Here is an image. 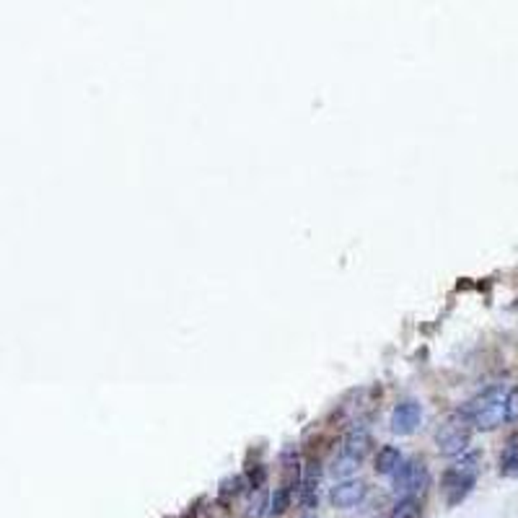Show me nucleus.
<instances>
[{"label":"nucleus","instance_id":"obj_3","mask_svg":"<svg viewBox=\"0 0 518 518\" xmlns=\"http://www.w3.org/2000/svg\"><path fill=\"white\" fill-rule=\"evenodd\" d=\"M469 440H472V423L462 412H456L454 418H448L435 430V446L443 456H462L469 448Z\"/></svg>","mask_w":518,"mask_h":518},{"label":"nucleus","instance_id":"obj_9","mask_svg":"<svg viewBox=\"0 0 518 518\" xmlns=\"http://www.w3.org/2000/svg\"><path fill=\"white\" fill-rule=\"evenodd\" d=\"M405 462V456L397 446H381L376 454V475H394L399 469V464Z\"/></svg>","mask_w":518,"mask_h":518},{"label":"nucleus","instance_id":"obj_8","mask_svg":"<svg viewBox=\"0 0 518 518\" xmlns=\"http://www.w3.org/2000/svg\"><path fill=\"white\" fill-rule=\"evenodd\" d=\"M368 451H371V433L366 428H353L348 433V438H345V443H342V454H348V456H353V459H358V462H363Z\"/></svg>","mask_w":518,"mask_h":518},{"label":"nucleus","instance_id":"obj_15","mask_svg":"<svg viewBox=\"0 0 518 518\" xmlns=\"http://www.w3.org/2000/svg\"><path fill=\"white\" fill-rule=\"evenodd\" d=\"M247 482L252 490H262L264 482H267V469H264L262 464H252V467L247 469Z\"/></svg>","mask_w":518,"mask_h":518},{"label":"nucleus","instance_id":"obj_1","mask_svg":"<svg viewBox=\"0 0 518 518\" xmlns=\"http://www.w3.org/2000/svg\"><path fill=\"white\" fill-rule=\"evenodd\" d=\"M508 397H511V386L495 383L472 397L462 407V415L477 428V430H495V428L511 423V410H508Z\"/></svg>","mask_w":518,"mask_h":518},{"label":"nucleus","instance_id":"obj_14","mask_svg":"<svg viewBox=\"0 0 518 518\" xmlns=\"http://www.w3.org/2000/svg\"><path fill=\"white\" fill-rule=\"evenodd\" d=\"M363 462H358V459H353V456H348V454H342L340 451V456L334 459V464H332V472H334V477H342V480H348L353 472H358V467H361Z\"/></svg>","mask_w":518,"mask_h":518},{"label":"nucleus","instance_id":"obj_2","mask_svg":"<svg viewBox=\"0 0 518 518\" xmlns=\"http://www.w3.org/2000/svg\"><path fill=\"white\" fill-rule=\"evenodd\" d=\"M477 477H480V454L472 451V454H462V459L443 472V495H446V505L454 508V505L464 503L469 497V492L475 490Z\"/></svg>","mask_w":518,"mask_h":518},{"label":"nucleus","instance_id":"obj_4","mask_svg":"<svg viewBox=\"0 0 518 518\" xmlns=\"http://www.w3.org/2000/svg\"><path fill=\"white\" fill-rule=\"evenodd\" d=\"M430 482V472H428L425 462L420 459H410L402 462L399 469L391 475V487L397 497H418V492H423Z\"/></svg>","mask_w":518,"mask_h":518},{"label":"nucleus","instance_id":"obj_12","mask_svg":"<svg viewBox=\"0 0 518 518\" xmlns=\"http://www.w3.org/2000/svg\"><path fill=\"white\" fill-rule=\"evenodd\" d=\"M244 487H247V480L244 477H228V480H223L220 482V490H218V495H220V500L223 503H228V500H234V497H239L244 492Z\"/></svg>","mask_w":518,"mask_h":518},{"label":"nucleus","instance_id":"obj_11","mask_svg":"<svg viewBox=\"0 0 518 518\" xmlns=\"http://www.w3.org/2000/svg\"><path fill=\"white\" fill-rule=\"evenodd\" d=\"M291 500H293V490L288 485H280L270 497V516H283L288 508H291Z\"/></svg>","mask_w":518,"mask_h":518},{"label":"nucleus","instance_id":"obj_16","mask_svg":"<svg viewBox=\"0 0 518 518\" xmlns=\"http://www.w3.org/2000/svg\"><path fill=\"white\" fill-rule=\"evenodd\" d=\"M301 518H314V516H309V513H306V516H301Z\"/></svg>","mask_w":518,"mask_h":518},{"label":"nucleus","instance_id":"obj_10","mask_svg":"<svg viewBox=\"0 0 518 518\" xmlns=\"http://www.w3.org/2000/svg\"><path fill=\"white\" fill-rule=\"evenodd\" d=\"M500 475L518 477V435H513V438L505 443L503 454H500Z\"/></svg>","mask_w":518,"mask_h":518},{"label":"nucleus","instance_id":"obj_5","mask_svg":"<svg viewBox=\"0 0 518 518\" xmlns=\"http://www.w3.org/2000/svg\"><path fill=\"white\" fill-rule=\"evenodd\" d=\"M423 423V405L418 399H402L391 410V433L397 435H412Z\"/></svg>","mask_w":518,"mask_h":518},{"label":"nucleus","instance_id":"obj_13","mask_svg":"<svg viewBox=\"0 0 518 518\" xmlns=\"http://www.w3.org/2000/svg\"><path fill=\"white\" fill-rule=\"evenodd\" d=\"M420 516H423V508H420L418 497H399L391 518H420Z\"/></svg>","mask_w":518,"mask_h":518},{"label":"nucleus","instance_id":"obj_6","mask_svg":"<svg viewBox=\"0 0 518 518\" xmlns=\"http://www.w3.org/2000/svg\"><path fill=\"white\" fill-rule=\"evenodd\" d=\"M366 497V485L361 480H342L340 485H334L332 492H329V500H332L334 508H353Z\"/></svg>","mask_w":518,"mask_h":518},{"label":"nucleus","instance_id":"obj_7","mask_svg":"<svg viewBox=\"0 0 518 518\" xmlns=\"http://www.w3.org/2000/svg\"><path fill=\"white\" fill-rule=\"evenodd\" d=\"M319 462H309L304 480H301V505L306 511H311V508L319 505Z\"/></svg>","mask_w":518,"mask_h":518}]
</instances>
